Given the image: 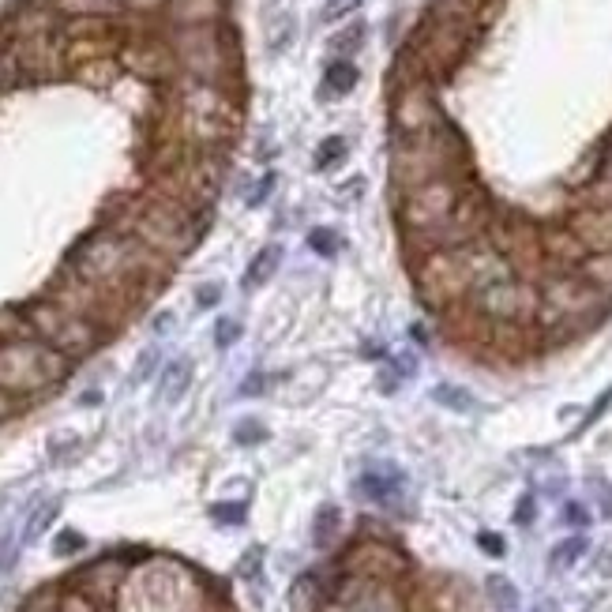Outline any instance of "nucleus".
<instances>
[{
    "label": "nucleus",
    "instance_id": "nucleus-1",
    "mask_svg": "<svg viewBox=\"0 0 612 612\" xmlns=\"http://www.w3.org/2000/svg\"><path fill=\"white\" fill-rule=\"evenodd\" d=\"M98 226H109L124 237H139L143 245L162 252L166 260L181 263L184 256H192L199 248L203 233H207V218H196L192 211H184L181 203H173L147 184V192H139V196H113L109 203H102Z\"/></svg>",
    "mask_w": 612,
    "mask_h": 612
},
{
    "label": "nucleus",
    "instance_id": "nucleus-2",
    "mask_svg": "<svg viewBox=\"0 0 612 612\" xmlns=\"http://www.w3.org/2000/svg\"><path fill=\"white\" fill-rule=\"evenodd\" d=\"M76 361L68 353L53 350L42 338H16L0 346V391L16 398H34L61 387L72 376Z\"/></svg>",
    "mask_w": 612,
    "mask_h": 612
},
{
    "label": "nucleus",
    "instance_id": "nucleus-3",
    "mask_svg": "<svg viewBox=\"0 0 612 612\" xmlns=\"http://www.w3.org/2000/svg\"><path fill=\"white\" fill-rule=\"evenodd\" d=\"M537 290H541L537 320L545 323L549 331L571 327V323H594L612 301V293L597 290L594 282L582 278L579 271H549Z\"/></svg>",
    "mask_w": 612,
    "mask_h": 612
},
{
    "label": "nucleus",
    "instance_id": "nucleus-4",
    "mask_svg": "<svg viewBox=\"0 0 612 612\" xmlns=\"http://www.w3.org/2000/svg\"><path fill=\"white\" fill-rule=\"evenodd\" d=\"M19 308H23V316L31 320L34 338L49 342L53 350L68 353L72 361L91 357V353L109 338L98 323L83 320V316H76V312H68V308H61V305H53L49 297H34V301H27V305H19Z\"/></svg>",
    "mask_w": 612,
    "mask_h": 612
},
{
    "label": "nucleus",
    "instance_id": "nucleus-5",
    "mask_svg": "<svg viewBox=\"0 0 612 612\" xmlns=\"http://www.w3.org/2000/svg\"><path fill=\"white\" fill-rule=\"evenodd\" d=\"M169 49L177 57V68L188 72V79L215 83V87H222L226 72L237 64V49L230 46V38L218 23H211V27H173Z\"/></svg>",
    "mask_w": 612,
    "mask_h": 612
},
{
    "label": "nucleus",
    "instance_id": "nucleus-6",
    "mask_svg": "<svg viewBox=\"0 0 612 612\" xmlns=\"http://www.w3.org/2000/svg\"><path fill=\"white\" fill-rule=\"evenodd\" d=\"M417 297L425 301V308L444 312L451 305H462L474 286H470V271L462 260V248H447V252H429L421 256L414 267Z\"/></svg>",
    "mask_w": 612,
    "mask_h": 612
},
{
    "label": "nucleus",
    "instance_id": "nucleus-7",
    "mask_svg": "<svg viewBox=\"0 0 612 612\" xmlns=\"http://www.w3.org/2000/svg\"><path fill=\"white\" fill-rule=\"evenodd\" d=\"M462 199V188L451 177H436L410 188L406 199L398 203V230L402 233H429L451 222L455 207Z\"/></svg>",
    "mask_w": 612,
    "mask_h": 612
},
{
    "label": "nucleus",
    "instance_id": "nucleus-8",
    "mask_svg": "<svg viewBox=\"0 0 612 612\" xmlns=\"http://www.w3.org/2000/svg\"><path fill=\"white\" fill-rule=\"evenodd\" d=\"M470 305L492 323H530L537 320V308H541V290L522 282L519 275L500 278V282H489L466 297Z\"/></svg>",
    "mask_w": 612,
    "mask_h": 612
},
{
    "label": "nucleus",
    "instance_id": "nucleus-9",
    "mask_svg": "<svg viewBox=\"0 0 612 612\" xmlns=\"http://www.w3.org/2000/svg\"><path fill=\"white\" fill-rule=\"evenodd\" d=\"M444 154L440 147H425V136H410V143H402L395 147L391 154V181H395L398 192H410L417 184L425 181H436V177H444Z\"/></svg>",
    "mask_w": 612,
    "mask_h": 612
},
{
    "label": "nucleus",
    "instance_id": "nucleus-10",
    "mask_svg": "<svg viewBox=\"0 0 612 612\" xmlns=\"http://www.w3.org/2000/svg\"><path fill=\"white\" fill-rule=\"evenodd\" d=\"M128 571H132L128 560H121V556H102V560H91L87 567H79L76 575L68 579V586H76L79 594L91 597L98 609H113L124 579H128Z\"/></svg>",
    "mask_w": 612,
    "mask_h": 612
},
{
    "label": "nucleus",
    "instance_id": "nucleus-11",
    "mask_svg": "<svg viewBox=\"0 0 612 612\" xmlns=\"http://www.w3.org/2000/svg\"><path fill=\"white\" fill-rule=\"evenodd\" d=\"M346 571H353L357 579H372V582H391V579H402L410 564L406 556L383 541H357L353 552L346 556Z\"/></svg>",
    "mask_w": 612,
    "mask_h": 612
},
{
    "label": "nucleus",
    "instance_id": "nucleus-12",
    "mask_svg": "<svg viewBox=\"0 0 612 612\" xmlns=\"http://www.w3.org/2000/svg\"><path fill=\"white\" fill-rule=\"evenodd\" d=\"M16 57H19V72L31 79H46L57 76L64 68V38H53L49 34H31V38H16Z\"/></svg>",
    "mask_w": 612,
    "mask_h": 612
},
{
    "label": "nucleus",
    "instance_id": "nucleus-13",
    "mask_svg": "<svg viewBox=\"0 0 612 612\" xmlns=\"http://www.w3.org/2000/svg\"><path fill=\"white\" fill-rule=\"evenodd\" d=\"M541 256L552 260V271H579V263L590 256V248L582 245L571 226H549V230H541Z\"/></svg>",
    "mask_w": 612,
    "mask_h": 612
},
{
    "label": "nucleus",
    "instance_id": "nucleus-14",
    "mask_svg": "<svg viewBox=\"0 0 612 612\" xmlns=\"http://www.w3.org/2000/svg\"><path fill=\"white\" fill-rule=\"evenodd\" d=\"M567 226L579 233V241L590 252H612V207L582 203L579 211L567 218Z\"/></svg>",
    "mask_w": 612,
    "mask_h": 612
},
{
    "label": "nucleus",
    "instance_id": "nucleus-15",
    "mask_svg": "<svg viewBox=\"0 0 612 612\" xmlns=\"http://www.w3.org/2000/svg\"><path fill=\"white\" fill-rule=\"evenodd\" d=\"M124 68H132L136 76H147V79H162L169 68H177V57L169 46H158V42H136L121 53Z\"/></svg>",
    "mask_w": 612,
    "mask_h": 612
},
{
    "label": "nucleus",
    "instance_id": "nucleus-16",
    "mask_svg": "<svg viewBox=\"0 0 612 612\" xmlns=\"http://www.w3.org/2000/svg\"><path fill=\"white\" fill-rule=\"evenodd\" d=\"M226 12V0H166V19L173 27H211Z\"/></svg>",
    "mask_w": 612,
    "mask_h": 612
},
{
    "label": "nucleus",
    "instance_id": "nucleus-17",
    "mask_svg": "<svg viewBox=\"0 0 612 612\" xmlns=\"http://www.w3.org/2000/svg\"><path fill=\"white\" fill-rule=\"evenodd\" d=\"M395 124L402 128V132H410V136H421V132L432 124L429 94L421 91V87H414V91L402 94V98H398V106H395Z\"/></svg>",
    "mask_w": 612,
    "mask_h": 612
},
{
    "label": "nucleus",
    "instance_id": "nucleus-18",
    "mask_svg": "<svg viewBox=\"0 0 612 612\" xmlns=\"http://www.w3.org/2000/svg\"><path fill=\"white\" fill-rule=\"evenodd\" d=\"M188 383H192V365H188L184 357H177V361H169V365L162 368V376H158V398H162V402H177V398L188 391Z\"/></svg>",
    "mask_w": 612,
    "mask_h": 612
},
{
    "label": "nucleus",
    "instance_id": "nucleus-19",
    "mask_svg": "<svg viewBox=\"0 0 612 612\" xmlns=\"http://www.w3.org/2000/svg\"><path fill=\"white\" fill-rule=\"evenodd\" d=\"M278 267H282V248H278V245H267V248L260 252V256L252 260V267H248L245 286H248V290H256V286H267V282L275 278Z\"/></svg>",
    "mask_w": 612,
    "mask_h": 612
},
{
    "label": "nucleus",
    "instance_id": "nucleus-20",
    "mask_svg": "<svg viewBox=\"0 0 612 612\" xmlns=\"http://www.w3.org/2000/svg\"><path fill=\"white\" fill-rule=\"evenodd\" d=\"M579 275L590 278L597 290L612 293V252H590V256L579 263Z\"/></svg>",
    "mask_w": 612,
    "mask_h": 612
},
{
    "label": "nucleus",
    "instance_id": "nucleus-21",
    "mask_svg": "<svg viewBox=\"0 0 612 612\" xmlns=\"http://www.w3.org/2000/svg\"><path fill=\"white\" fill-rule=\"evenodd\" d=\"M57 8H61L64 16H117L124 12L121 0H57Z\"/></svg>",
    "mask_w": 612,
    "mask_h": 612
},
{
    "label": "nucleus",
    "instance_id": "nucleus-22",
    "mask_svg": "<svg viewBox=\"0 0 612 612\" xmlns=\"http://www.w3.org/2000/svg\"><path fill=\"white\" fill-rule=\"evenodd\" d=\"M323 87L331 94H350L357 87V68L350 61H335L327 68V76H323Z\"/></svg>",
    "mask_w": 612,
    "mask_h": 612
},
{
    "label": "nucleus",
    "instance_id": "nucleus-23",
    "mask_svg": "<svg viewBox=\"0 0 612 612\" xmlns=\"http://www.w3.org/2000/svg\"><path fill=\"white\" fill-rule=\"evenodd\" d=\"M61 586H42V590H34L27 594V601L19 605V612H57L61 609Z\"/></svg>",
    "mask_w": 612,
    "mask_h": 612
},
{
    "label": "nucleus",
    "instance_id": "nucleus-24",
    "mask_svg": "<svg viewBox=\"0 0 612 612\" xmlns=\"http://www.w3.org/2000/svg\"><path fill=\"white\" fill-rule=\"evenodd\" d=\"M57 511H61V504H57V500H49V504L38 507V511L31 515V522H27V534H23V537H27V541H38V537L46 534L49 522L57 519Z\"/></svg>",
    "mask_w": 612,
    "mask_h": 612
},
{
    "label": "nucleus",
    "instance_id": "nucleus-25",
    "mask_svg": "<svg viewBox=\"0 0 612 612\" xmlns=\"http://www.w3.org/2000/svg\"><path fill=\"white\" fill-rule=\"evenodd\" d=\"M308 245H312V252H320L323 260H331V256H338V248H342V241H338L335 230H327V226H320V230L308 233Z\"/></svg>",
    "mask_w": 612,
    "mask_h": 612
},
{
    "label": "nucleus",
    "instance_id": "nucleus-26",
    "mask_svg": "<svg viewBox=\"0 0 612 612\" xmlns=\"http://www.w3.org/2000/svg\"><path fill=\"white\" fill-rule=\"evenodd\" d=\"M489 597H492V601H496V605H500L504 612L519 605V590H515V586H511L507 579H500V575H492V579H489Z\"/></svg>",
    "mask_w": 612,
    "mask_h": 612
},
{
    "label": "nucleus",
    "instance_id": "nucleus-27",
    "mask_svg": "<svg viewBox=\"0 0 612 612\" xmlns=\"http://www.w3.org/2000/svg\"><path fill=\"white\" fill-rule=\"evenodd\" d=\"M432 398L444 402V406H451V410H459V414H470V410H474V398L466 395V391H459V387H436Z\"/></svg>",
    "mask_w": 612,
    "mask_h": 612
},
{
    "label": "nucleus",
    "instance_id": "nucleus-28",
    "mask_svg": "<svg viewBox=\"0 0 612 612\" xmlns=\"http://www.w3.org/2000/svg\"><path fill=\"white\" fill-rule=\"evenodd\" d=\"M76 76L83 79V83H91V87H102V83H109L113 79V64L109 61H87L76 68Z\"/></svg>",
    "mask_w": 612,
    "mask_h": 612
},
{
    "label": "nucleus",
    "instance_id": "nucleus-29",
    "mask_svg": "<svg viewBox=\"0 0 612 612\" xmlns=\"http://www.w3.org/2000/svg\"><path fill=\"white\" fill-rule=\"evenodd\" d=\"M19 76H23V72H19L16 46H0V91H4V87H12Z\"/></svg>",
    "mask_w": 612,
    "mask_h": 612
},
{
    "label": "nucleus",
    "instance_id": "nucleus-30",
    "mask_svg": "<svg viewBox=\"0 0 612 612\" xmlns=\"http://www.w3.org/2000/svg\"><path fill=\"white\" fill-rule=\"evenodd\" d=\"M346 154V139L342 136H331L320 143V151H316V169H331Z\"/></svg>",
    "mask_w": 612,
    "mask_h": 612
},
{
    "label": "nucleus",
    "instance_id": "nucleus-31",
    "mask_svg": "<svg viewBox=\"0 0 612 612\" xmlns=\"http://www.w3.org/2000/svg\"><path fill=\"white\" fill-rule=\"evenodd\" d=\"M582 552H586V541H582V537H571V541H564L560 549L552 552V567H556V571H564V567H571L575 560H579Z\"/></svg>",
    "mask_w": 612,
    "mask_h": 612
},
{
    "label": "nucleus",
    "instance_id": "nucleus-32",
    "mask_svg": "<svg viewBox=\"0 0 612 612\" xmlns=\"http://www.w3.org/2000/svg\"><path fill=\"white\" fill-rule=\"evenodd\" d=\"M57 612H102V609H98L87 594H79L76 586H68V590L61 594V609Z\"/></svg>",
    "mask_w": 612,
    "mask_h": 612
},
{
    "label": "nucleus",
    "instance_id": "nucleus-33",
    "mask_svg": "<svg viewBox=\"0 0 612 612\" xmlns=\"http://www.w3.org/2000/svg\"><path fill=\"white\" fill-rule=\"evenodd\" d=\"M237 338H241V320H233V316H222V320H218V327H215L218 350H230Z\"/></svg>",
    "mask_w": 612,
    "mask_h": 612
},
{
    "label": "nucleus",
    "instance_id": "nucleus-34",
    "mask_svg": "<svg viewBox=\"0 0 612 612\" xmlns=\"http://www.w3.org/2000/svg\"><path fill=\"white\" fill-rule=\"evenodd\" d=\"M271 192H275V173H263V181H256L245 192V203H248V207H260V203H267V196H271Z\"/></svg>",
    "mask_w": 612,
    "mask_h": 612
},
{
    "label": "nucleus",
    "instance_id": "nucleus-35",
    "mask_svg": "<svg viewBox=\"0 0 612 612\" xmlns=\"http://www.w3.org/2000/svg\"><path fill=\"white\" fill-rule=\"evenodd\" d=\"M335 526H338V511L335 507H323L320 515H316V541L327 545V541L335 537Z\"/></svg>",
    "mask_w": 612,
    "mask_h": 612
},
{
    "label": "nucleus",
    "instance_id": "nucleus-36",
    "mask_svg": "<svg viewBox=\"0 0 612 612\" xmlns=\"http://www.w3.org/2000/svg\"><path fill=\"white\" fill-rule=\"evenodd\" d=\"M233 440H237V444H263V440H267V429H263V425H256V421H241V425H237V429H233Z\"/></svg>",
    "mask_w": 612,
    "mask_h": 612
},
{
    "label": "nucleus",
    "instance_id": "nucleus-37",
    "mask_svg": "<svg viewBox=\"0 0 612 612\" xmlns=\"http://www.w3.org/2000/svg\"><path fill=\"white\" fill-rule=\"evenodd\" d=\"M76 447H79V436H68V432H61V436H53V440H49V459H53V462L68 459Z\"/></svg>",
    "mask_w": 612,
    "mask_h": 612
},
{
    "label": "nucleus",
    "instance_id": "nucleus-38",
    "mask_svg": "<svg viewBox=\"0 0 612 612\" xmlns=\"http://www.w3.org/2000/svg\"><path fill=\"white\" fill-rule=\"evenodd\" d=\"M83 549V534H76V530H61V534H57V545H53V552H57V556H72V552H79Z\"/></svg>",
    "mask_w": 612,
    "mask_h": 612
},
{
    "label": "nucleus",
    "instance_id": "nucleus-39",
    "mask_svg": "<svg viewBox=\"0 0 612 612\" xmlns=\"http://www.w3.org/2000/svg\"><path fill=\"white\" fill-rule=\"evenodd\" d=\"M361 38H365V27H361V23H353L350 31H342L335 38V49H338V53H353V49L361 46Z\"/></svg>",
    "mask_w": 612,
    "mask_h": 612
},
{
    "label": "nucleus",
    "instance_id": "nucleus-40",
    "mask_svg": "<svg viewBox=\"0 0 612 612\" xmlns=\"http://www.w3.org/2000/svg\"><path fill=\"white\" fill-rule=\"evenodd\" d=\"M154 365H158V350H143V353H139V361H136V372H132V383H143V380H151Z\"/></svg>",
    "mask_w": 612,
    "mask_h": 612
},
{
    "label": "nucleus",
    "instance_id": "nucleus-41",
    "mask_svg": "<svg viewBox=\"0 0 612 612\" xmlns=\"http://www.w3.org/2000/svg\"><path fill=\"white\" fill-rule=\"evenodd\" d=\"M218 301H222V286H218V282H207V286H199V293H196V305L199 308H215Z\"/></svg>",
    "mask_w": 612,
    "mask_h": 612
},
{
    "label": "nucleus",
    "instance_id": "nucleus-42",
    "mask_svg": "<svg viewBox=\"0 0 612 612\" xmlns=\"http://www.w3.org/2000/svg\"><path fill=\"white\" fill-rule=\"evenodd\" d=\"M586 203H597V207H612V177H605V181L597 184Z\"/></svg>",
    "mask_w": 612,
    "mask_h": 612
},
{
    "label": "nucleus",
    "instance_id": "nucleus-43",
    "mask_svg": "<svg viewBox=\"0 0 612 612\" xmlns=\"http://www.w3.org/2000/svg\"><path fill=\"white\" fill-rule=\"evenodd\" d=\"M211 515H215V519H222V522H241V519H245V507H241V504H233V507L230 504H218Z\"/></svg>",
    "mask_w": 612,
    "mask_h": 612
},
{
    "label": "nucleus",
    "instance_id": "nucleus-44",
    "mask_svg": "<svg viewBox=\"0 0 612 612\" xmlns=\"http://www.w3.org/2000/svg\"><path fill=\"white\" fill-rule=\"evenodd\" d=\"M19 402H23V398L8 395V391H0V425H4V421H8L12 414H19Z\"/></svg>",
    "mask_w": 612,
    "mask_h": 612
},
{
    "label": "nucleus",
    "instance_id": "nucleus-45",
    "mask_svg": "<svg viewBox=\"0 0 612 612\" xmlns=\"http://www.w3.org/2000/svg\"><path fill=\"white\" fill-rule=\"evenodd\" d=\"M121 8H128V12H158V8H166V0H121Z\"/></svg>",
    "mask_w": 612,
    "mask_h": 612
},
{
    "label": "nucleus",
    "instance_id": "nucleus-46",
    "mask_svg": "<svg viewBox=\"0 0 612 612\" xmlns=\"http://www.w3.org/2000/svg\"><path fill=\"white\" fill-rule=\"evenodd\" d=\"M353 4H357V0H335V4H331V8H327V12H323V19H327V23H331V19L346 16V12H350Z\"/></svg>",
    "mask_w": 612,
    "mask_h": 612
},
{
    "label": "nucleus",
    "instance_id": "nucleus-47",
    "mask_svg": "<svg viewBox=\"0 0 612 612\" xmlns=\"http://www.w3.org/2000/svg\"><path fill=\"white\" fill-rule=\"evenodd\" d=\"M260 556H263L260 549H252L245 556V564H241V575H245V579H252V575H256V560H260Z\"/></svg>",
    "mask_w": 612,
    "mask_h": 612
},
{
    "label": "nucleus",
    "instance_id": "nucleus-48",
    "mask_svg": "<svg viewBox=\"0 0 612 612\" xmlns=\"http://www.w3.org/2000/svg\"><path fill=\"white\" fill-rule=\"evenodd\" d=\"M263 387H267V383H263V376L256 372V376H248V383L241 387V395H260Z\"/></svg>",
    "mask_w": 612,
    "mask_h": 612
},
{
    "label": "nucleus",
    "instance_id": "nucleus-49",
    "mask_svg": "<svg viewBox=\"0 0 612 612\" xmlns=\"http://www.w3.org/2000/svg\"><path fill=\"white\" fill-rule=\"evenodd\" d=\"M481 549H489V552H496V556H500V552H504V541H500V537H492V534H481Z\"/></svg>",
    "mask_w": 612,
    "mask_h": 612
},
{
    "label": "nucleus",
    "instance_id": "nucleus-50",
    "mask_svg": "<svg viewBox=\"0 0 612 612\" xmlns=\"http://www.w3.org/2000/svg\"><path fill=\"white\" fill-rule=\"evenodd\" d=\"M169 327H173V312H162V316L154 320V331H158V335H166Z\"/></svg>",
    "mask_w": 612,
    "mask_h": 612
},
{
    "label": "nucleus",
    "instance_id": "nucleus-51",
    "mask_svg": "<svg viewBox=\"0 0 612 612\" xmlns=\"http://www.w3.org/2000/svg\"><path fill=\"white\" fill-rule=\"evenodd\" d=\"M605 177H612V154H609V162H605Z\"/></svg>",
    "mask_w": 612,
    "mask_h": 612
},
{
    "label": "nucleus",
    "instance_id": "nucleus-52",
    "mask_svg": "<svg viewBox=\"0 0 612 612\" xmlns=\"http://www.w3.org/2000/svg\"><path fill=\"white\" fill-rule=\"evenodd\" d=\"M609 560H612V556H609ZM605 575H612V564H605Z\"/></svg>",
    "mask_w": 612,
    "mask_h": 612
}]
</instances>
